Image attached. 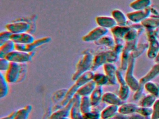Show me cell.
<instances>
[{
    "label": "cell",
    "mask_w": 159,
    "mask_h": 119,
    "mask_svg": "<svg viewBox=\"0 0 159 119\" xmlns=\"http://www.w3.org/2000/svg\"><path fill=\"white\" fill-rule=\"evenodd\" d=\"M144 89L148 94L153 95L156 97L159 96V83L152 81H148L144 84Z\"/></svg>",
    "instance_id": "7402d4cb"
},
{
    "label": "cell",
    "mask_w": 159,
    "mask_h": 119,
    "mask_svg": "<svg viewBox=\"0 0 159 119\" xmlns=\"http://www.w3.org/2000/svg\"><path fill=\"white\" fill-rule=\"evenodd\" d=\"M102 102L107 105H116L120 106L124 103L119 95L112 92H107L104 93L102 98Z\"/></svg>",
    "instance_id": "7c38bea8"
},
{
    "label": "cell",
    "mask_w": 159,
    "mask_h": 119,
    "mask_svg": "<svg viewBox=\"0 0 159 119\" xmlns=\"http://www.w3.org/2000/svg\"><path fill=\"white\" fill-rule=\"evenodd\" d=\"M144 85L140 84V86L138 89L135 91L134 94L133 95V99L134 100H139L143 96V92L144 90Z\"/></svg>",
    "instance_id": "8d00e7d4"
},
{
    "label": "cell",
    "mask_w": 159,
    "mask_h": 119,
    "mask_svg": "<svg viewBox=\"0 0 159 119\" xmlns=\"http://www.w3.org/2000/svg\"></svg>",
    "instance_id": "7bdbcfd3"
},
{
    "label": "cell",
    "mask_w": 159,
    "mask_h": 119,
    "mask_svg": "<svg viewBox=\"0 0 159 119\" xmlns=\"http://www.w3.org/2000/svg\"><path fill=\"white\" fill-rule=\"evenodd\" d=\"M96 86L97 85L96 84L95 82L92 80L81 86L78 90L77 94L80 95L81 97L85 96H90Z\"/></svg>",
    "instance_id": "e0dca14e"
},
{
    "label": "cell",
    "mask_w": 159,
    "mask_h": 119,
    "mask_svg": "<svg viewBox=\"0 0 159 119\" xmlns=\"http://www.w3.org/2000/svg\"><path fill=\"white\" fill-rule=\"evenodd\" d=\"M135 59V58L132 55V54H130L128 67L126 69V73L125 77L126 83L129 86L131 90L134 92H135L138 89L140 85L139 80H138L134 75Z\"/></svg>",
    "instance_id": "277c9868"
},
{
    "label": "cell",
    "mask_w": 159,
    "mask_h": 119,
    "mask_svg": "<svg viewBox=\"0 0 159 119\" xmlns=\"http://www.w3.org/2000/svg\"><path fill=\"white\" fill-rule=\"evenodd\" d=\"M6 29L13 34L27 32L30 29V24L25 21H18L9 23L6 26Z\"/></svg>",
    "instance_id": "ba28073f"
},
{
    "label": "cell",
    "mask_w": 159,
    "mask_h": 119,
    "mask_svg": "<svg viewBox=\"0 0 159 119\" xmlns=\"http://www.w3.org/2000/svg\"><path fill=\"white\" fill-rule=\"evenodd\" d=\"M16 50V43L11 40L0 46V58H5L7 55Z\"/></svg>",
    "instance_id": "44dd1931"
},
{
    "label": "cell",
    "mask_w": 159,
    "mask_h": 119,
    "mask_svg": "<svg viewBox=\"0 0 159 119\" xmlns=\"http://www.w3.org/2000/svg\"><path fill=\"white\" fill-rule=\"evenodd\" d=\"M73 103V98L65 107L52 112L50 115V119H65L69 117Z\"/></svg>",
    "instance_id": "9c48e42d"
},
{
    "label": "cell",
    "mask_w": 159,
    "mask_h": 119,
    "mask_svg": "<svg viewBox=\"0 0 159 119\" xmlns=\"http://www.w3.org/2000/svg\"><path fill=\"white\" fill-rule=\"evenodd\" d=\"M68 89L64 88V89H59L58 91L56 92L52 96V101L54 103H57L58 102L59 103L61 102L64 99L66 95Z\"/></svg>",
    "instance_id": "f546056e"
},
{
    "label": "cell",
    "mask_w": 159,
    "mask_h": 119,
    "mask_svg": "<svg viewBox=\"0 0 159 119\" xmlns=\"http://www.w3.org/2000/svg\"><path fill=\"white\" fill-rule=\"evenodd\" d=\"M104 94L103 86H97L95 89L90 96L93 108L98 107L101 104Z\"/></svg>",
    "instance_id": "9a60e30c"
},
{
    "label": "cell",
    "mask_w": 159,
    "mask_h": 119,
    "mask_svg": "<svg viewBox=\"0 0 159 119\" xmlns=\"http://www.w3.org/2000/svg\"><path fill=\"white\" fill-rule=\"evenodd\" d=\"M71 119V118H70V117H68V118H66V119Z\"/></svg>",
    "instance_id": "b9f144b4"
},
{
    "label": "cell",
    "mask_w": 159,
    "mask_h": 119,
    "mask_svg": "<svg viewBox=\"0 0 159 119\" xmlns=\"http://www.w3.org/2000/svg\"><path fill=\"white\" fill-rule=\"evenodd\" d=\"M9 83L5 78V75L2 73H0V98H5L9 92Z\"/></svg>",
    "instance_id": "603a6c76"
},
{
    "label": "cell",
    "mask_w": 159,
    "mask_h": 119,
    "mask_svg": "<svg viewBox=\"0 0 159 119\" xmlns=\"http://www.w3.org/2000/svg\"><path fill=\"white\" fill-rule=\"evenodd\" d=\"M80 107L84 114L91 111L93 109L90 96H82L81 97Z\"/></svg>",
    "instance_id": "d4e9b609"
},
{
    "label": "cell",
    "mask_w": 159,
    "mask_h": 119,
    "mask_svg": "<svg viewBox=\"0 0 159 119\" xmlns=\"http://www.w3.org/2000/svg\"><path fill=\"white\" fill-rule=\"evenodd\" d=\"M152 112L151 119H159V98H157L152 107Z\"/></svg>",
    "instance_id": "e575fe53"
},
{
    "label": "cell",
    "mask_w": 159,
    "mask_h": 119,
    "mask_svg": "<svg viewBox=\"0 0 159 119\" xmlns=\"http://www.w3.org/2000/svg\"><path fill=\"white\" fill-rule=\"evenodd\" d=\"M157 99V98L153 95L150 94H148L143 96L139 99L138 105L141 107L152 108Z\"/></svg>",
    "instance_id": "cb8c5ba5"
},
{
    "label": "cell",
    "mask_w": 159,
    "mask_h": 119,
    "mask_svg": "<svg viewBox=\"0 0 159 119\" xmlns=\"http://www.w3.org/2000/svg\"><path fill=\"white\" fill-rule=\"evenodd\" d=\"M159 51V43L156 41L152 42L148 50L147 55L150 59H154Z\"/></svg>",
    "instance_id": "f1b7e54d"
},
{
    "label": "cell",
    "mask_w": 159,
    "mask_h": 119,
    "mask_svg": "<svg viewBox=\"0 0 159 119\" xmlns=\"http://www.w3.org/2000/svg\"><path fill=\"white\" fill-rule=\"evenodd\" d=\"M126 119H145V117L138 112H135L130 115H127Z\"/></svg>",
    "instance_id": "74e56055"
},
{
    "label": "cell",
    "mask_w": 159,
    "mask_h": 119,
    "mask_svg": "<svg viewBox=\"0 0 159 119\" xmlns=\"http://www.w3.org/2000/svg\"><path fill=\"white\" fill-rule=\"evenodd\" d=\"M32 109V106L27 105L24 108L17 110L14 119H28Z\"/></svg>",
    "instance_id": "484cf974"
},
{
    "label": "cell",
    "mask_w": 159,
    "mask_h": 119,
    "mask_svg": "<svg viewBox=\"0 0 159 119\" xmlns=\"http://www.w3.org/2000/svg\"><path fill=\"white\" fill-rule=\"evenodd\" d=\"M105 73L109 78V84L114 86L117 84V80L116 77L117 67L113 63L107 62L103 66Z\"/></svg>",
    "instance_id": "8fae6325"
},
{
    "label": "cell",
    "mask_w": 159,
    "mask_h": 119,
    "mask_svg": "<svg viewBox=\"0 0 159 119\" xmlns=\"http://www.w3.org/2000/svg\"><path fill=\"white\" fill-rule=\"evenodd\" d=\"M94 74L95 73L94 71L91 70L81 75L77 80L75 81V82L73 84V85L68 89L66 95L64 99L61 102L56 104L53 107V112L59 109L66 105L67 103L73 98L74 95L77 94L78 90L81 86H82L88 82L93 80Z\"/></svg>",
    "instance_id": "6da1fadb"
},
{
    "label": "cell",
    "mask_w": 159,
    "mask_h": 119,
    "mask_svg": "<svg viewBox=\"0 0 159 119\" xmlns=\"http://www.w3.org/2000/svg\"><path fill=\"white\" fill-rule=\"evenodd\" d=\"M11 61L6 58H0V70L6 72L10 68Z\"/></svg>",
    "instance_id": "d590c367"
},
{
    "label": "cell",
    "mask_w": 159,
    "mask_h": 119,
    "mask_svg": "<svg viewBox=\"0 0 159 119\" xmlns=\"http://www.w3.org/2000/svg\"><path fill=\"white\" fill-rule=\"evenodd\" d=\"M81 97L76 94L73 97L74 103L70 110V117L71 119H84V115L81 110L80 107Z\"/></svg>",
    "instance_id": "30bf717a"
},
{
    "label": "cell",
    "mask_w": 159,
    "mask_h": 119,
    "mask_svg": "<svg viewBox=\"0 0 159 119\" xmlns=\"http://www.w3.org/2000/svg\"><path fill=\"white\" fill-rule=\"evenodd\" d=\"M16 111H15L12 112L11 113H10L9 115L2 117L1 119H14L16 114Z\"/></svg>",
    "instance_id": "f35d334b"
},
{
    "label": "cell",
    "mask_w": 159,
    "mask_h": 119,
    "mask_svg": "<svg viewBox=\"0 0 159 119\" xmlns=\"http://www.w3.org/2000/svg\"><path fill=\"white\" fill-rule=\"evenodd\" d=\"M119 106L108 105L101 111V119H109L114 117L118 113Z\"/></svg>",
    "instance_id": "ac0fdd59"
},
{
    "label": "cell",
    "mask_w": 159,
    "mask_h": 119,
    "mask_svg": "<svg viewBox=\"0 0 159 119\" xmlns=\"http://www.w3.org/2000/svg\"><path fill=\"white\" fill-rule=\"evenodd\" d=\"M131 89L127 83L120 85L119 93L118 95L123 101L127 100L130 95Z\"/></svg>",
    "instance_id": "83f0119b"
},
{
    "label": "cell",
    "mask_w": 159,
    "mask_h": 119,
    "mask_svg": "<svg viewBox=\"0 0 159 119\" xmlns=\"http://www.w3.org/2000/svg\"><path fill=\"white\" fill-rule=\"evenodd\" d=\"M145 119H151V117H146Z\"/></svg>",
    "instance_id": "60d3db41"
},
{
    "label": "cell",
    "mask_w": 159,
    "mask_h": 119,
    "mask_svg": "<svg viewBox=\"0 0 159 119\" xmlns=\"http://www.w3.org/2000/svg\"><path fill=\"white\" fill-rule=\"evenodd\" d=\"M94 56L90 51H85L80 59L76 67L75 72L72 77V80L75 82L81 75L88 71L91 70L93 66Z\"/></svg>",
    "instance_id": "3957f363"
},
{
    "label": "cell",
    "mask_w": 159,
    "mask_h": 119,
    "mask_svg": "<svg viewBox=\"0 0 159 119\" xmlns=\"http://www.w3.org/2000/svg\"><path fill=\"white\" fill-rule=\"evenodd\" d=\"M34 52V51H33L28 53L16 49L7 55L5 58L11 62L26 63L31 60L35 54Z\"/></svg>",
    "instance_id": "5b68a950"
},
{
    "label": "cell",
    "mask_w": 159,
    "mask_h": 119,
    "mask_svg": "<svg viewBox=\"0 0 159 119\" xmlns=\"http://www.w3.org/2000/svg\"><path fill=\"white\" fill-rule=\"evenodd\" d=\"M97 45H105L109 47L113 46V42L112 39L109 36H103L96 42H95Z\"/></svg>",
    "instance_id": "d6a6232c"
},
{
    "label": "cell",
    "mask_w": 159,
    "mask_h": 119,
    "mask_svg": "<svg viewBox=\"0 0 159 119\" xmlns=\"http://www.w3.org/2000/svg\"><path fill=\"white\" fill-rule=\"evenodd\" d=\"M26 72L27 65L25 63L11 62L10 68L4 75L9 83H16L24 81Z\"/></svg>",
    "instance_id": "7a4b0ae2"
},
{
    "label": "cell",
    "mask_w": 159,
    "mask_h": 119,
    "mask_svg": "<svg viewBox=\"0 0 159 119\" xmlns=\"http://www.w3.org/2000/svg\"><path fill=\"white\" fill-rule=\"evenodd\" d=\"M13 33L9 31L2 32L0 34V46L11 40Z\"/></svg>",
    "instance_id": "836d02e7"
},
{
    "label": "cell",
    "mask_w": 159,
    "mask_h": 119,
    "mask_svg": "<svg viewBox=\"0 0 159 119\" xmlns=\"http://www.w3.org/2000/svg\"><path fill=\"white\" fill-rule=\"evenodd\" d=\"M101 110L97 108H93V109L84 114V119H101Z\"/></svg>",
    "instance_id": "4dcf8cb0"
},
{
    "label": "cell",
    "mask_w": 159,
    "mask_h": 119,
    "mask_svg": "<svg viewBox=\"0 0 159 119\" xmlns=\"http://www.w3.org/2000/svg\"><path fill=\"white\" fill-rule=\"evenodd\" d=\"M96 21L98 26L107 29L114 27L116 24L114 19L110 17L98 16L96 18Z\"/></svg>",
    "instance_id": "ffe728a7"
},
{
    "label": "cell",
    "mask_w": 159,
    "mask_h": 119,
    "mask_svg": "<svg viewBox=\"0 0 159 119\" xmlns=\"http://www.w3.org/2000/svg\"><path fill=\"white\" fill-rule=\"evenodd\" d=\"M152 108L141 107L139 106L137 109L136 112L139 113L144 117H151L152 114Z\"/></svg>",
    "instance_id": "1f68e13d"
},
{
    "label": "cell",
    "mask_w": 159,
    "mask_h": 119,
    "mask_svg": "<svg viewBox=\"0 0 159 119\" xmlns=\"http://www.w3.org/2000/svg\"><path fill=\"white\" fill-rule=\"evenodd\" d=\"M93 81L95 82L97 86H103L109 84V78L105 73H95Z\"/></svg>",
    "instance_id": "4316f807"
},
{
    "label": "cell",
    "mask_w": 159,
    "mask_h": 119,
    "mask_svg": "<svg viewBox=\"0 0 159 119\" xmlns=\"http://www.w3.org/2000/svg\"><path fill=\"white\" fill-rule=\"evenodd\" d=\"M154 61L156 63H159V51L158 52V55L156 56V58L154 59Z\"/></svg>",
    "instance_id": "ab89813d"
},
{
    "label": "cell",
    "mask_w": 159,
    "mask_h": 119,
    "mask_svg": "<svg viewBox=\"0 0 159 119\" xmlns=\"http://www.w3.org/2000/svg\"><path fill=\"white\" fill-rule=\"evenodd\" d=\"M158 75H159V63H156L147 74L141 77L139 80V82L140 84L144 85L147 82L152 81Z\"/></svg>",
    "instance_id": "d6986e66"
},
{
    "label": "cell",
    "mask_w": 159,
    "mask_h": 119,
    "mask_svg": "<svg viewBox=\"0 0 159 119\" xmlns=\"http://www.w3.org/2000/svg\"><path fill=\"white\" fill-rule=\"evenodd\" d=\"M107 32V29L99 26L95 28L89 33L84 36L82 40L86 42H95L105 36Z\"/></svg>",
    "instance_id": "52a82bcc"
},
{
    "label": "cell",
    "mask_w": 159,
    "mask_h": 119,
    "mask_svg": "<svg viewBox=\"0 0 159 119\" xmlns=\"http://www.w3.org/2000/svg\"><path fill=\"white\" fill-rule=\"evenodd\" d=\"M11 40H12L16 44H23L30 43L35 40L34 36L27 32L13 34Z\"/></svg>",
    "instance_id": "5bb4252c"
},
{
    "label": "cell",
    "mask_w": 159,
    "mask_h": 119,
    "mask_svg": "<svg viewBox=\"0 0 159 119\" xmlns=\"http://www.w3.org/2000/svg\"><path fill=\"white\" fill-rule=\"evenodd\" d=\"M139 105L133 102L124 103L119 106L118 112L124 115H129L136 112Z\"/></svg>",
    "instance_id": "2e32d148"
},
{
    "label": "cell",
    "mask_w": 159,
    "mask_h": 119,
    "mask_svg": "<svg viewBox=\"0 0 159 119\" xmlns=\"http://www.w3.org/2000/svg\"><path fill=\"white\" fill-rule=\"evenodd\" d=\"M51 40V37H45L35 40L32 42L27 44H16V49L19 51L30 53L34 51V49L37 47L49 42Z\"/></svg>",
    "instance_id": "8992f818"
},
{
    "label": "cell",
    "mask_w": 159,
    "mask_h": 119,
    "mask_svg": "<svg viewBox=\"0 0 159 119\" xmlns=\"http://www.w3.org/2000/svg\"><path fill=\"white\" fill-rule=\"evenodd\" d=\"M109 53V51L101 52L96 55L94 57L93 66L91 70L93 71L97 70L102 66L108 62Z\"/></svg>",
    "instance_id": "4fadbf2b"
}]
</instances>
